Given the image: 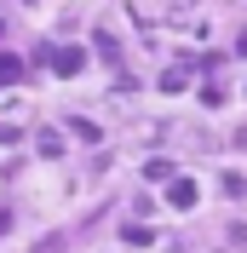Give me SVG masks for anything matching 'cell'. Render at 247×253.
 <instances>
[{"mask_svg":"<svg viewBox=\"0 0 247 253\" xmlns=\"http://www.w3.org/2000/svg\"><path fill=\"white\" fill-rule=\"evenodd\" d=\"M41 58H46L58 75H81V69H86V52L81 46H41Z\"/></svg>","mask_w":247,"mask_h":253,"instance_id":"cell-1","label":"cell"},{"mask_svg":"<svg viewBox=\"0 0 247 253\" xmlns=\"http://www.w3.org/2000/svg\"><path fill=\"white\" fill-rule=\"evenodd\" d=\"M196 196H201L196 178H167V202L172 207H196Z\"/></svg>","mask_w":247,"mask_h":253,"instance_id":"cell-2","label":"cell"},{"mask_svg":"<svg viewBox=\"0 0 247 253\" xmlns=\"http://www.w3.org/2000/svg\"><path fill=\"white\" fill-rule=\"evenodd\" d=\"M12 81H23V58L0 52V86H12Z\"/></svg>","mask_w":247,"mask_h":253,"instance_id":"cell-3","label":"cell"},{"mask_svg":"<svg viewBox=\"0 0 247 253\" xmlns=\"http://www.w3.org/2000/svg\"><path fill=\"white\" fill-rule=\"evenodd\" d=\"M69 126H75V138H81V144H98V138H104V126H98V121H86V115H75Z\"/></svg>","mask_w":247,"mask_h":253,"instance_id":"cell-4","label":"cell"},{"mask_svg":"<svg viewBox=\"0 0 247 253\" xmlns=\"http://www.w3.org/2000/svg\"><path fill=\"white\" fill-rule=\"evenodd\" d=\"M144 178H150V184H155V178L167 184V178H172V161H167V156H150V167H144Z\"/></svg>","mask_w":247,"mask_h":253,"instance_id":"cell-5","label":"cell"},{"mask_svg":"<svg viewBox=\"0 0 247 253\" xmlns=\"http://www.w3.org/2000/svg\"><path fill=\"white\" fill-rule=\"evenodd\" d=\"M41 156H46V161H52V156H63V138H58V132H52V126H46V132H41Z\"/></svg>","mask_w":247,"mask_h":253,"instance_id":"cell-6","label":"cell"},{"mask_svg":"<svg viewBox=\"0 0 247 253\" xmlns=\"http://www.w3.org/2000/svg\"><path fill=\"white\" fill-rule=\"evenodd\" d=\"M0 35H6V23H0Z\"/></svg>","mask_w":247,"mask_h":253,"instance_id":"cell-7","label":"cell"}]
</instances>
